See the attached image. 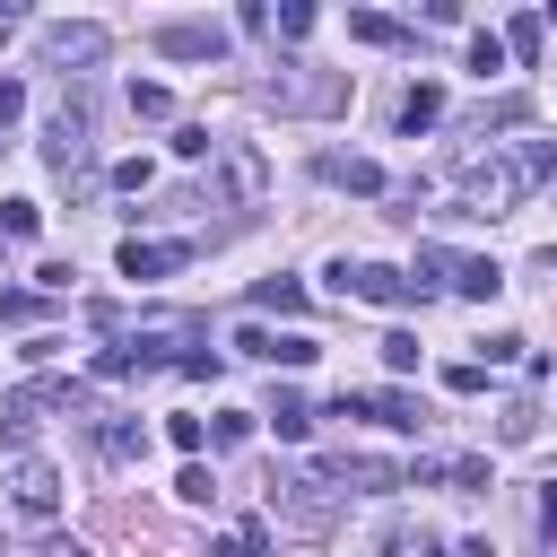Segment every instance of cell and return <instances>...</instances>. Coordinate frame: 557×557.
<instances>
[{
  "mask_svg": "<svg viewBox=\"0 0 557 557\" xmlns=\"http://www.w3.org/2000/svg\"><path fill=\"white\" fill-rule=\"evenodd\" d=\"M531 426H540V418H531V400H513V409H505V418H496V435H505V444H522V435H531Z\"/></svg>",
  "mask_w": 557,
  "mask_h": 557,
  "instance_id": "32",
  "label": "cell"
},
{
  "mask_svg": "<svg viewBox=\"0 0 557 557\" xmlns=\"http://www.w3.org/2000/svg\"><path fill=\"white\" fill-rule=\"evenodd\" d=\"M157 52H174V61H218V52H226V26L174 17V26H157Z\"/></svg>",
  "mask_w": 557,
  "mask_h": 557,
  "instance_id": "10",
  "label": "cell"
},
{
  "mask_svg": "<svg viewBox=\"0 0 557 557\" xmlns=\"http://www.w3.org/2000/svg\"><path fill=\"white\" fill-rule=\"evenodd\" d=\"M331 287H339V296H357V305H392V313L426 296V287H418L409 270H392V261H331Z\"/></svg>",
  "mask_w": 557,
  "mask_h": 557,
  "instance_id": "5",
  "label": "cell"
},
{
  "mask_svg": "<svg viewBox=\"0 0 557 557\" xmlns=\"http://www.w3.org/2000/svg\"><path fill=\"white\" fill-rule=\"evenodd\" d=\"M470 70H479V78H496V70H505V35H496V26H479V35H470Z\"/></svg>",
  "mask_w": 557,
  "mask_h": 557,
  "instance_id": "21",
  "label": "cell"
},
{
  "mask_svg": "<svg viewBox=\"0 0 557 557\" xmlns=\"http://www.w3.org/2000/svg\"><path fill=\"white\" fill-rule=\"evenodd\" d=\"M339 496H348V487H331L322 470H313V479H287V487H278V522L305 531V540H322V531L339 522Z\"/></svg>",
  "mask_w": 557,
  "mask_h": 557,
  "instance_id": "6",
  "label": "cell"
},
{
  "mask_svg": "<svg viewBox=\"0 0 557 557\" xmlns=\"http://www.w3.org/2000/svg\"><path fill=\"white\" fill-rule=\"evenodd\" d=\"M540 35H548L540 17H513V26H505V61H540Z\"/></svg>",
  "mask_w": 557,
  "mask_h": 557,
  "instance_id": "20",
  "label": "cell"
},
{
  "mask_svg": "<svg viewBox=\"0 0 557 557\" xmlns=\"http://www.w3.org/2000/svg\"><path fill=\"white\" fill-rule=\"evenodd\" d=\"M131 113H139V122H165V113H174V87H165V78H131Z\"/></svg>",
  "mask_w": 557,
  "mask_h": 557,
  "instance_id": "19",
  "label": "cell"
},
{
  "mask_svg": "<svg viewBox=\"0 0 557 557\" xmlns=\"http://www.w3.org/2000/svg\"><path fill=\"white\" fill-rule=\"evenodd\" d=\"M548 174H557V148H548V139H505V148L470 157L453 191H461V209H470V218H505V209H522Z\"/></svg>",
  "mask_w": 557,
  "mask_h": 557,
  "instance_id": "1",
  "label": "cell"
},
{
  "mask_svg": "<svg viewBox=\"0 0 557 557\" xmlns=\"http://www.w3.org/2000/svg\"><path fill=\"white\" fill-rule=\"evenodd\" d=\"M165 444H174V453H200L209 426H200V418H165Z\"/></svg>",
  "mask_w": 557,
  "mask_h": 557,
  "instance_id": "29",
  "label": "cell"
},
{
  "mask_svg": "<svg viewBox=\"0 0 557 557\" xmlns=\"http://www.w3.org/2000/svg\"><path fill=\"white\" fill-rule=\"evenodd\" d=\"M435 122H444V87H409V96H400V131L418 139V131H435Z\"/></svg>",
  "mask_w": 557,
  "mask_h": 557,
  "instance_id": "14",
  "label": "cell"
},
{
  "mask_svg": "<svg viewBox=\"0 0 557 557\" xmlns=\"http://www.w3.org/2000/svg\"><path fill=\"white\" fill-rule=\"evenodd\" d=\"M383 366H392V374H409V366H418V339H409V331H392V339H383Z\"/></svg>",
  "mask_w": 557,
  "mask_h": 557,
  "instance_id": "31",
  "label": "cell"
},
{
  "mask_svg": "<svg viewBox=\"0 0 557 557\" xmlns=\"http://www.w3.org/2000/svg\"><path fill=\"white\" fill-rule=\"evenodd\" d=\"M174 157H183V165H200V157H218V139H209V122H183V131H174Z\"/></svg>",
  "mask_w": 557,
  "mask_h": 557,
  "instance_id": "23",
  "label": "cell"
},
{
  "mask_svg": "<svg viewBox=\"0 0 557 557\" xmlns=\"http://www.w3.org/2000/svg\"><path fill=\"white\" fill-rule=\"evenodd\" d=\"M270 26H278V35H287V44H296V35H313V9H305V0H287V9H278V17H270Z\"/></svg>",
  "mask_w": 557,
  "mask_h": 557,
  "instance_id": "30",
  "label": "cell"
},
{
  "mask_svg": "<svg viewBox=\"0 0 557 557\" xmlns=\"http://www.w3.org/2000/svg\"><path fill=\"white\" fill-rule=\"evenodd\" d=\"M87 148H96V113H87V87H70L52 104V122H44V157L61 174H87Z\"/></svg>",
  "mask_w": 557,
  "mask_h": 557,
  "instance_id": "4",
  "label": "cell"
},
{
  "mask_svg": "<svg viewBox=\"0 0 557 557\" xmlns=\"http://www.w3.org/2000/svg\"><path fill=\"white\" fill-rule=\"evenodd\" d=\"M44 409H87V383H70V374L17 383V392L0 400V444H9V453H26V444H35V426H44Z\"/></svg>",
  "mask_w": 557,
  "mask_h": 557,
  "instance_id": "2",
  "label": "cell"
},
{
  "mask_svg": "<svg viewBox=\"0 0 557 557\" xmlns=\"http://www.w3.org/2000/svg\"><path fill=\"white\" fill-rule=\"evenodd\" d=\"M191 261V244H122V278H165V270H183Z\"/></svg>",
  "mask_w": 557,
  "mask_h": 557,
  "instance_id": "11",
  "label": "cell"
},
{
  "mask_svg": "<svg viewBox=\"0 0 557 557\" xmlns=\"http://www.w3.org/2000/svg\"><path fill=\"white\" fill-rule=\"evenodd\" d=\"M540 531H548V540H557V479H548V487H540Z\"/></svg>",
  "mask_w": 557,
  "mask_h": 557,
  "instance_id": "36",
  "label": "cell"
},
{
  "mask_svg": "<svg viewBox=\"0 0 557 557\" xmlns=\"http://www.w3.org/2000/svg\"><path fill=\"white\" fill-rule=\"evenodd\" d=\"M252 305H261V313H305V278H287V270H278V278H261V287H252Z\"/></svg>",
  "mask_w": 557,
  "mask_h": 557,
  "instance_id": "16",
  "label": "cell"
},
{
  "mask_svg": "<svg viewBox=\"0 0 557 557\" xmlns=\"http://www.w3.org/2000/svg\"><path fill=\"white\" fill-rule=\"evenodd\" d=\"M44 557H87V548H78V540H52V548H44Z\"/></svg>",
  "mask_w": 557,
  "mask_h": 557,
  "instance_id": "38",
  "label": "cell"
},
{
  "mask_svg": "<svg viewBox=\"0 0 557 557\" xmlns=\"http://www.w3.org/2000/svg\"><path fill=\"white\" fill-rule=\"evenodd\" d=\"M9 26H17V9H9V0H0V35H9Z\"/></svg>",
  "mask_w": 557,
  "mask_h": 557,
  "instance_id": "40",
  "label": "cell"
},
{
  "mask_svg": "<svg viewBox=\"0 0 557 557\" xmlns=\"http://www.w3.org/2000/svg\"><path fill=\"white\" fill-rule=\"evenodd\" d=\"M96 453H104V461H139V453H148V426H139V418H104V426H96Z\"/></svg>",
  "mask_w": 557,
  "mask_h": 557,
  "instance_id": "12",
  "label": "cell"
},
{
  "mask_svg": "<svg viewBox=\"0 0 557 557\" xmlns=\"http://www.w3.org/2000/svg\"><path fill=\"white\" fill-rule=\"evenodd\" d=\"M235 348H244V357H261V366H278V339H270L261 322H244V331H235Z\"/></svg>",
  "mask_w": 557,
  "mask_h": 557,
  "instance_id": "27",
  "label": "cell"
},
{
  "mask_svg": "<svg viewBox=\"0 0 557 557\" xmlns=\"http://www.w3.org/2000/svg\"><path fill=\"white\" fill-rule=\"evenodd\" d=\"M270 426H278V435H287V444H296V435H305V426H313V409H305V400H296V392H278V409H270Z\"/></svg>",
  "mask_w": 557,
  "mask_h": 557,
  "instance_id": "24",
  "label": "cell"
},
{
  "mask_svg": "<svg viewBox=\"0 0 557 557\" xmlns=\"http://www.w3.org/2000/svg\"><path fill=\"white\" fill-rule=\"evenodd\" d=\"M453 557H496V540H487V531H479V540H461V548H453Z\"/></svg>",
  "mask_w": 557,
  "mask_h": 557,
  "instance_id": "37",
  "label": "cell"
},
{
  "mask_svg": "<svg viewBox=\"0 0 557 557\" xmlns=\"http://www.w3.org/2000/svg\"><path fill=\"white\" fill-rule=\"evenodd\" d=\"M400 557H435V540H409V548H400Z\"/></svg>",
  "mask_w": 557,
  "mask_h": 557,
  "instance_id": "39",
  "label": "cell"
},
{
  "mask_svg": "<svg viewBox=\"0 0 557 557\" xmlns=\"http://www.w3.org/2000/svg\"><path fill=\"white\" fill-rule=\"evenodd\" d=\"M113 52V26H96V17H52L44 26V61L52 70H87V61H104Z\"/></svg>",
  "mask_w": 557,
  "mask_h": 557,
  "instance_id": "7",
  "label": "cell"
},
{
  "mask_svg": "<svg viewBox=\"0 0 557 557\" xmlns=\"http://www.w3.org/2000/svg\"><path fill=\"white\" fill-rule=\"evenodd\" d=\"M339 409H374L383 426H418V400H409V392H348Z\"/></svg>",
  "mask_w": 557,
  "mask_h": 557,
  "instance_id": "13",
  "label": "cell"
},
{
  "mask_svg": "<svg viewBox=\"0 0 557 557\" xmlns=\"http://www.w3.org/2000/svg\"><path fill=\"white\" fill-rule=\"evenodd\" d=\"M348 35H357V44H409V26H400V17H383V9H357V17H348Z\"/></svg>",
  "mask_w": 557,
  "mask_h": 557,
  "instance_id": "18",
  "label": "cell"
},
{
  "mask_svg": "<svg viewBox=\"0 0 557 557\" xmlns=\"http://www.w3.org/2000/svg\"><path fill=\"white\" fill-rule=\"evenodd\" d=\"M0 557H9V540H0Z\"/></svg>",
  "mask_w": 557,
  "mask_h": 557,
  "instance_id": "41",
  "label": "cell"
},
{
  "mask_svg": "<svg viewBox=\"0 0 557 557\" xmlns=\"http://www.w3.org/2000/svg\"><path fill=\"white\" fill-rule=\"evenodd\" d=\"M17 113H26V87H17V78H0V131H9Z\"/></svg>",
  "mask_w": 557,
  "mask_h": 557,
  "instance_id": "34",
  "label": "cell"
},
{
  "mask_svg": "<svg viewBox=\"0 0 557 557\" xmlns=\"http://www.w3.org/2000/svg\"><path fill=\"white\" fill-rule=\"evenodd\" d=\"M209 557H270V522H261V513H252V522H235V531H226Z\"/></svg>",
  "mask_w": 557,
  "mask_h": 557,
  "instance_id": "17",
  "label": "cell"
},
{
  "mask_svg": "<svg viewBox=\"0 0 557 557\" xmlns=\"http://www.w3.org/2000/svg\"><path fill=\"white\" fill-rule=\"evenodd\" d=\"M218 191H226L235 209H252V200L270 191V165H261L252 139H218Z\"/></svg>",
  "mask_w": 557,
  "mask_h": 557,
  "instance_id": "9",
  "label": "cell"
},
{
  "mask_svg": "<svg viewBox=\"0 0 557 557\" xmlns=\"http://www.w3.org/2000/svg\"><path fill=\"white\" fill-rule=\"evenodd\" d=\"M479 383H487V366H444V392H461V400H470Z\"/></svg>",
  "mask_w": 557,
  "mask_h": 557,
  "instance_id": "33",
  "label": "cell"
},
{
  "mask_svg": "<svg viewBox=\"0 0 557 557\" xmlns=\"http://www.w3.org/2000/svg\"><path fill=\"white\" fill-rule=\"evenodd\" d=\"M174 496H183V505H209V496H218V479H209L200 461H183V479H174Z\"/></svg>",
  "mask_w": 557,
  "mask_h": 557,
  "instance_id": "26",
  "label": "cell"
},
{
  "mask_svg": "<svg viewBox=\"0 0 557 557\" xmlns=\"http://www.w3.org/2000/svg\"><path fill=\"white\" fill-rule=\"evenodd\" d=\"M35 226H44V209H35V200H0V235H9V244H26Z\"/></svg>",
  "mask_w": 557,
  "mask_h": 557,
  "instance_id": "22",
  "label": "cell"
},
{
  "mask_svg": "<svg viewBox=\"0 0 557 557\" xmlns=\"http://www.w3.org/2000/svg\"><path fill=\"white\" fill-rule=\"evenodd\" d=\"M0 244H9V235H0Z\"/></svg>",
  "mask_w": 557,
  "mask_h": 557,
  "instance_id": "42",
  "label": "cell"
},
{
  "mask_svg": "<svg viewBox=\"0 0 557 557\" xmlns=\"http://www.w3.org/2000/svg\"><path fill=\"white\" fill-rule=\"evenodd\" d=\"M261 104L270 113H339L348 104V78L339 70H313V61H287L278 78H261Z\"/></svg>",
  "mask_w": 557,
  "mask_h": 557,
  "instance_id": "3",
  "label": "cell"
},
{
  "mask_svg": "<svg viewBox=\"0 0 557 557\" xmlns=\"http://www.w3.org/2000/svg\"><path fill=\"white\" fill-rule=\"evenodd\" d=\"M252 435V409H226V418H209V444H244Z\"/></svg>",
  "mask_w": 557,
  "mask_h": 557,
  "instance_id": "28",
  "label": "cell"
},
{
  "mask_svg": "<svg viewBox=\"0 0 557 557\" xmlns=\"http://www.w3.org/2000/svg\"><path fill=\"white\" fill-rule=\"evenodd\" d=\"M322 174L348 183V191H383V165H374V157H322Z\"/></svg>",
  "mask_w": 557,
  "mask_h": 557,
  "instance_id": "15",
  "label": "cell"
},
{
  "mask_svg": "<svg viewBox=\"0 0 557 557\" xmlns=\"http://www.w3.org/2000/svg\"><path fill=\"white\" fill-rule=\"evenodd\" d=\"M9 505H17L26 522H52V513H61V470H52L44 453H17V461H9Z\"/></svg>",
  "mask_w": 557,
  "mask_h": 557,
  "instance_id": "8",
  "label": "cell"
},
{
  "mask_svg": "<svg viewBox=\"0 0 557 557\" xmlns=\"http://www.w3.org/2000/svg\"><path fill=\"white\" fill-rule=\"evenodd\" d=\"M444 479H453V487H470V496H479V487H496V470H487V461H479V453H461V461H453V470H444Z\"/></svg>",
  "mask_w": 557,
  "mask_h": 557,
  "instance_id": "25",
  "label": "cell"
},
{
  "mask_svg": "<svg viewBox=\"0 0 557 557\" xmlns=\"http://www.w3.org/2000/svg\"><path fill=\"white\" fill-rule=\"evenodd\" d=\"M0 322H35V296H0Z\"/></svg>",
  "mask_w": 557,
  "mask_h": 557,
  "instance_id": "35",
  "label": "cell"
}]
</instances>
